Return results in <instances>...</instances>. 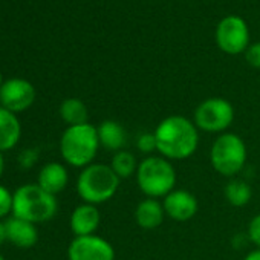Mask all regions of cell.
I'll return each mask as SVG.
<instances>
[{"instance_id": "obj_17", "label": "cell", "mask_w": 260, "mask_h": 260, "mask_svg": "<svg viewBox=\"0 0 260 260\" xmlns=\"http://www.w3.org/2000/svg\"><path fill=\"white\" fill-rule=\"evenodd\" d=\"M164 207L162 202L153 198H146L135 208V222L143 230H155L164 222Z\"/></svg>"}, {"instance_id": "obj_30", "label": "cell", "mask_w": 260, "mask_h": 260, "mask_svg": "<svg viewBox=\"0 0 260 260\" xmlns=\"http://www.w3.org/2000/svg\"><path fill=\"white\" fill-rule=\"evenodd\" d=\"M0 260H7V258H5V257H4L2 254H0Z\"/></svg>"}, {"instance_id": "obj_2", "label": "cell", "mask_w": 260, "mask_h": 260, "mask_svg": "<svg viewBox=\"0 0 260 260\" xmlns=\"http://www.w3.org/2000/svg\"><path fill=\"white\" fill-rule=\"evenodd\" d=\"M100 150L96 127L86 122L80 125H69L60 138L61 158L72 167L84 169L93 164Z\"/></svg>"}, {"instance_id": "obj_27", "label": "cell", "mask_w": 260, "mask_h": 260, "mask_svg": "<svg viewBox=\"0 0 260 260\" xmlns=\"http://www.w3.org/2000/svg\"><path fill=\"white\" fill-rule=\"evenodd\" d=\"M243 260H260V249L257 248V249H254V251L248 252V254H246V257H245Z\"/></svg>"}, {"instance_id": "obj_28", "label": "cell", "mask_w": 260, "mask_h": 260, "mask_svg": "<svg viewBox=\"0 0 260 260\" xmlns=\"http://www.w3.org/2000/svg\"><path fill=\"white\" fill-rule=\"evenodd\" d=\"M4 170H5V159H4V153L0 152V178L4 175Z\"/></svg>"}, {"instance_id": "obj_23", "label": "cell", "mask_w": 260, "mask_h": 260, "mask_svg": "<svg viewBox=\"0 0 260 260\" xmlns=\"http://www.w3.org/2000/svg\"><path fill=\"white\" fill-rule=\"evenodd\" d=\"M10 213H13V193L5 185H0V219Z\"/></svg>"}, {"instance_id": "obj_10", "label": "cell", "mask_w": 260, "mask_h": 260, "mask_svg": "<svg viewBox=\"0 0 260 260\" xmlns=\"http://www.w3.org/2000/svg\"><path fill=\"white\" fill-rule=\"evenodd\" d=\"M36 100L34 86L23 78H10L0 87V104L13 113L25 112Z\"/></svg>"}, {"instance_id": "obj_16", "label": "cell", "mask_w": 260, "mask_h": 260, "mask_svg": "<svg viewBox=\"0 0 260 260\" xmlns=\"http://www.w3.org/2000/svg\"><path fill=\"white\" fill-rule=\"evenodd\" d=\"M22 137V124L16 113L0 106V152L13 150Z\"/></svg>"}, {"instance_id": "obj_3", "label": "cell", "mask_w": 260, "mask_h": 260, "mask_svg": "<svg viewBox=\"0 0 260 260\" xmlns=\"http://www.w3.org/2000/svg\"><path fill=\"white\" fill-rule=\"evenodd\" d=\"M58 210L57 198L39 184H25L13 193V216L31 223L49 222Z\"/></svg>"}, {"instance_id": "obj_13", "label": "cell", "mask_w": 260, "mask_h": 260, "mask_svg": "<svg viewBox=\"0 0 260 260\" xmlns=\"http://www.w3.org/2000/svg\"><path fill=\"white\" fill-rule=\"evenodd\" d=\"M5 226H7L8 240L19 248L23 249L32 248L39 240V231L36 223L11 216L5 220Z\"/></svg>"}, {"instance_id": "obj_1", "label": "cell", "mask_w": 260, "mask_h": 260, "mask_svg": "<svg viewBox=\"0 0 260 260\" xmlns=\"http://www.w3.org/2000/svg\"><path fill=\"white\" fill-rule=\"evenodd\" d=\"M158 152L169 161H184L194 155L199 146V130L193 119L181 115L164 118L155 128Z\"/></svg>"}, {"instance_id": "obj_4", "label": "cell", "mask_w": 260, "mask_h": 260, "mask_svg": "<svg viewBox=\"0 0 260 260\" xmlns=\"http://www.w3.org/2000/svg\"><path fill=\"white\" fill-rule=\"evenodd\" d=\"M119 178L115 175L110 166L90 164L81 170L77 179V193L84 204L100 205L110 201L118 188Z\"/></svg>"}, {"instance_id": "obj_19", "label": "cell", "mask_w": 260, "mask_h": 260, "mask_svg": "<svg viewBox=\"0 0 260 260\" xmlns=\"http://www.w3.org/2000/svg\"><path fill=\"white\" fill-rule=\"evenodd\" d=\"M225 198L228 201L230 205L233 207H245L251 198H252V190L249 187V184L243 179L239 178H231L228 181V184L225 185Z\"/></svg>"}, {"instance_id": "obj_22", "label": "cell", "mask_w": 260, "mask_h": 260, "mask_svg": "<svg viewBox=\"0 0 260 260\" xmlns=\"http://www.w3.org/2000/svg\"><path fill=\"white\" fill-rule=\"evenodd\" d=\"M39 156H40L39 149H32V147L25 149V150H22L20 155H19V166H20L22 169H25V170L32 169V167L37 164Z\"/></svg>"}, {"instance_id": "obj_21", "label": "cell", "mask_w": 260, "mask_h": 260, "mask_svg": "<svg viewBox=\"0 0 260 260\" xmlns=\"http://www.w3.org/2000/svg\"><path fill=\"white\" fill-rule=\"evenodd\" d=\"M137 147L140 149V152L143 153H153L155 150L158 152V146H156V138L153 132H144L138 137L137 140Z\"/></svg>"}, {"instance_id": "obj_9", "label": "cell", "mask_w": 260, "mask_h": 260, "mask_svg": "<svg viewBox=\"0 0 260 260\" xmlns=\"http://www.w3.org/2000/svg\"><path fill=\"white\" fill-rule=\"evenodd\" d=\"M69 260H115V249L106 239L92 234L74 237L68 248Z\"/></svg>"}, {"instance_id": "obj_12", "label": "cell", "mask_w": 260, "mask_h": 260, "mask_svg": "<svg viewBox=\"0 0 260 260\" xmlns=\"http://www.w3.org/2000/svg\"><path fill=\"white\" fill-rule=\"evenodd\" d=\"M100 222H101V214L96 205L81 204L74 208L69 225L75 237H83V236L95 234V231L100 226Z\"/></svg>"}, {"instance_id": "obj_24", "label": "cell", "mask_w": 260, "mask_h": 260, "mask_svg": "<svg viewBox=\"0 0 260 260\" xmlns=\"http://www.w3.org/2000/svg\"><path fill=\"white\" fill-rule=\"evenodd\" d=\"M248 237L260 249V214H255L251 219L248 225Z\"/></svg>"}, {"instance_id": "obj_5", "label": "cell", "mask_w": 260, "mask_h": 260, "mask_svg": "<svg viewBox=\"0 0 260 260\" xmlns=\"http://www.w3.org/2000/svg\"><path fill=\"white\" fill-rule=\"evenodd\" d=\"M137 184L147 198H166L176 185V170L162 156H147L138 164Z\"/></svg>"}, {"instance_id": "obj_18", "label": "cell", "mask_w": 260, "mask_h": 260, "mask_svg": "<svg viewBox=\"0 0 260 260\" xmlns=\"http://www.w3.org/2000/svg\"><path fill=\"white\" fill-rule=\"evenodd\" d=\"M60 116L69 125L86 124L89 118V112L86 104L78 98H68L60 106Z\"/></svg>"}, {"instance_id": "obj_8", "label": "cell", "mask_w": 260, "mask_h": 260, "mask_svg": "<svg viewBox=\"0 0 260 260\" xmlns=\"http://www.w3.org/2000/svg\"><path fill=\"white\" fill-rule=\"evenodd\" d=\"M216 43L220 51L230 55L245 52L249 43L246 22L239 16H228L222 19L216 28Z\"/></svg>"}, {"instance_id": "obj_20", "label": "cell", "mask_w": 260, "mask_h": 260, "mask_svg": "<svg viewBox=\"0 0 260 260\" xmlns=\"http://www.w3.org/2000/svg\"><path fill=\"white\" fill-rule=\"evenodd\" d=\"M138 164L140 162H137V158L134 153H130L128 150H119L113 153L110 167L119 179H127L130 176L137 175Z\"/></svg>"}, {"instance_id": "obj_6", "label": "cell", "mask_w": 260, "mask_h": 260, "mask_svg": "<svg viewBox=\"0 0 260 260\" xmlns=\"http://www.w3.org/2000/svg\"><path fill=\"white\" fill-rule=\"evenodd\" d=\"M246 155L243 140L236 134L225 132L214 140L210 149V162L219 175L234 178L245 167Z\"/></svg>"}, {"instance_id": "obj_11", "label": "cell", "mask_w": 260, "mask_h": 260, "mask_svg": "<svg viewBox=\"0 0 260 260\" xmlns=\"http://www.w3.org/2000/svg\"><path fill=\"white\" fill-rule=\"evenodd\" d=\"M166 216L175 222H187L193 219L199 210L198 199L187 190H173L162 199Z\"/></svg>"}, {"instance_id": "obj_14", "label": "cell", "mask_w": 260, "mask_h": 260, "mask_svg": "<svg viewBox=\"0 0 260 260\" xmlns=\"http://www.w3.org/2000/svg\"><path fill=\"white\" fill-rule=\"evenodd\" d=\"M96 134H98L100 147H103L104 150L113 153L124 150V146L127 143V134L118 121L104 119L96 127Z\"/></svg>"}, {"instance_id": "obj_26", "label": "cell", "mask_w": 260, "mask_h": 260, "mask_svg": "<svg viewBox=\"0 0 260 260\" xmlns=\"http://www.w3.org/2000/svg\"><path fill=\"white\" fill-rule=\"evenodd\" d=\"M7 240H8V236H7V226H5V222L0 220V245H4Z\"/></svg>"}, {"instance_id": "obj_15", "label": "cell", "mask_w": 260, "mask_h": 260, "mask_svg": "<svg viewBox=\"0 0 260 260\" xmlns=\"http://www.w3.org/2000/svg\"><path fill=\"white\" fill-rule=\"evenodd\" d=\"M69 182V173L68 169L60 162H48L42 167L39 173L37 184L48 193L57 196L61 193Z\"/></svg>"}, {"instance_id": "obj_25", "label": "cell", "mask_w": 260, "mask_h": 260, "mask_svg": "<svg viewBox=\"0 0 260 260\" xmlns=\"http://www.w3.org/2000/svg\"><path fill=\"white\" fill-rule=\"evenodd\" d=\"M245 58L252 68L260 69V42L248 46V49L245 51Z\"/></svg>"}, {"instance_id": "obj_7", "label": "cell", "mask_w": 260, "mask_h": 260, "mask_svg": "<svg viewBox=\"0 0 260 260\" xmlns=\"http://www.w3.org/2000/svg\"><path fill=\"white\" fill-rule=\"evenodd\" d=\"M234 121V107L233 104L219 96L204 100L193 115V122L198 130L207 134H225V130Z\"/></svg>"}, {"instance_id": "obj_29", "label": "cell", "mask_w": 260, "mask_h": 260, "mask_svg": "<svg viewBox=\"0 0 260 260\" xmlns=\"http://www.w3.org/2000/svg\"><path fill=\"white\" fill-rule=\"evenodd\" d=\"M2 84H4V81H2V74H0V87H2Z\"/></svg>"}]
</instances>
